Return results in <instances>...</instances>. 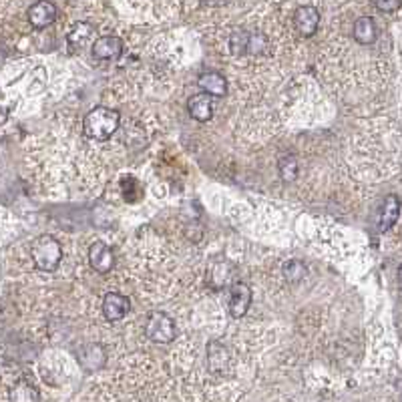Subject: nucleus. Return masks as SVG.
<instances>
[{
	"mask_svg": "<svg viewBox=\"0 0 402 402\" xmlns=\"http://www.w3.org/2000/svg\"><path fill=\"white\" fill-rule=\"evenodd\" d=\"M197 85L203 93L210 95V97H223L227 93V81L223 79L221 73H216V71H208V73L199 75Z\"/></svg>",
	"mask_w": 402,
	"mask_h": 402,
	"instance_id": "nucleus-13",
	"label": "nucleus"
},
{
	"mask_svg": "<svg viewBox=\"0 0 402 402\" xmlns=\"http://www.w3.org/2000/svg\"><path fill=\"white\" fill-rule=\"evenodd\" d=\"M208 358H210V366H212V370L221 372L225 366H227L229 352H227V348H225L223 344H219V342H212V344H210V354H208Z\"/></svg>",
	"mask_w": 402,
	"mask_h": 402,
	"instance_id": "nucleus-18",
	"label": "nucleus"
},
{
	"mask_svg": "<svg viewBox=\"0 0 402 402\" xmlns=\"http://www.w3.org/2000/svg\"><path fill=\"white\" fill-rule=\"evenodd\" d=\"M77 360L87 372L101 370L107 364V352L101 344H85L77 352Z\"/></svg>",
	"mask_w": 402,
	"mask_h": 402,
	"instance_id": "nucleus-8",
	"label": "nucleus"
},
{
	"mask_svg": "<svg viewBox=\"0 0 402 402\" xmlns=\"http://www.w3.org/2000/svg\"><path fill=\"white\" fill-rule=\"evenodd\" d=\"M145 334L149 340L157 342V344H169L175 340L177 328H175L173 318H169L163 312H153L145 324Z\"/></svg>",
	"mask_w": 402,
	"mask_h": 402,
	"instance_id": "nucleus-3",
	"label": "nucleus"
},
{
	"mask_svg": "<svg viewBox=\"0 0 402 402\" xmlns=\"http://www.w3.org/2000/svg\"><path fill=\"white\" fill-rule=\"evenodd\" d=\"M131 310V302L129 298L123 294H117V292H111L103 298V314L109 322H119L123 320L125 316L129 314Z\"/></svg>",
	"mask_w": 402,
	"mask_h": 402,
	"instance_id": "nucleus-11",
	"label": "nucleus"
},
{
	"mask_svg": "<svg viewBox=\"0 0 402 402\" xmlns=\"http://www.w3.org/2000/svg\"><path fill=\"white\" fill-rule=\"evenodd\" d=\"M354 38L360 42V45H372L378 36V29H376V23L370 16H360L356 23H354V29H352Z\"/></svg>",
	"mask_w": 402,
	"mask_h": 402,
	"instance_id": "nucleus-15",
	"label": "nucleus"
},
{
	"mask_svg": "<svg viewBox=\"0 0 402 402\" xmlns=\"http://www.w3.org/2000/svg\"><path fill=\"white\" fill-rule=\"evenodd\" d=\"M119 123H121L119 111L109 109V107H95L93 111L87 113V117L83 121V131L89 139L107 141L115 135V131L119 129Z\"/></svg>",
	"mask_w": 402,
	"mask_h": 402,
	"instance_id": "nucleus-1",
	"label": "nucleus"
},
{
	"mask_svg": "<svg viewBox=\"0 0 402 402\" xmlns=\"http://www.w3.org/2000/svg\"><path fill=\"white\" fill-rule=\"evenodd\" d=\"M91 53L97 61H117L123 55V40L113 34L99 36L93 42Z\"/></svg>",
	"mask_w": 402,
	"mask_h": 402,
	"instance_id": "nucleus-4",
	"label": "nucleus"
},
{
	"mask_svg": "<svg viewBox=\"0 0 402 402\" xmlns=\"http://www.w3.org/2000/svg\"><path fill=\"white\" fill-rule=\"evenodd\" d=\"M29 23L36 31H42L51 27L57 21V6L49 0H38L29 8Z\"/></svg>",
	"mask_w": 402,
	"mask_h": 402,
	"instance_id": "nucleus-7",
	"label": "nucleus"
},
{
	"mask_svg": "<svg viewBox=\"0 0 402 402\" xmlns=\"http://www.w3.org/2000/svg\"><path fill=\"white\" fill-rule=\"evenodd\" d=\"M187 111H189V115H191L195 121L205 123V121H210V119L214 117V101H212V97H210V95H205V93L195 95V97H191V99H189V103H187Z\"/></svg>",
	"mask_w": 402,
	"mask_h": 402,
	"instance_id": "nucleus-12",
	"label": "nucleus"
},
{
	"mask_svg": "<svg viewBox=\"0 0 402 402\" xmlns=\"http://www.w3.org/2000/svg\"><path fill=\"white\" fill-rule=\"evenodd\" d=\"M268 47V40L262 34H251V42H249V55H260L264 53Z\"/></svg>",
	"mask_w": 402,
	"mask_h": 402,
	"instance_id": "nucleus-22",
	"label": "nucleus"
},
{
	"mask_svg": "<svg viewBox=\"0 0 402 402\" xmlns=\"http://www.w3.org/2000/svg\"><path fill=\"white\" fill-rule=\"evenodd\" d=\"M89 264L95 272L99 274H109L115 266V255L113 249L109 248L105 242H95L89 248Z\"/></svg>",
	"mask_w": 402,
	"mask_h": 402,
	"instance_id": "nucleus-9",
	"label": "nucleus"
},
{
	"mask_svg": "<svg viewBox=\"0 0 402 402\" xmlns=\"http://www.w3.org/2000/svg\"><path fill=\"white\" fill-rule=\"evenodd\" d=\"M8 397H10V402H40L38 388L32 384L31 380H27V378L16 380V382L10 386Z\"/></svg>",
	"mask_w": 402,
	"mask_h": 402,
	"instance_id": "nucleus-14",
	"label": "nucleus"
},
{
	"mask_svg": "<svg viewBox=\"0 0 402 402\" xmlns=\"http://www.w3.org/2000/svg\"><path fill=\"white\" fill-rule=\"evenodd\" d=\"M32 262L40 272H55L62 260V246L53 236H40L31 248Z\"/></svg>",
	"mask_w": 402,
	"mask_h": 402,
	"instance_id": "nucleus-2",
	"label": "nucleus"
},
{
	"mask_svg": "<svg viewBox=\"0 0 402 402\" xmlns=\"http://www.w3.org/2000/svg\"><path fill=\"white\" fill-rule=\"evenodd\" d=\"M278 171H279V177L284 179V181H294L296 177H298V161H296V157L294 155H286V157H281L278 161Z\"/></svg>",
	"mask_w": 402,
	"mask_h": 402,
	"instance_id": "nucleus-20",
	"label": "nucleus"
},
{
	"mask_svg": "<svg viewBox=\"0 0 402 402\" xmlns=\"http://www.w3.org/2000/svg\"><path fill=\"white\" fill-rule=\"evenodd\" d=\"M249 42H251V32L244 31V29H238L229 34V51L231 55L236 57H242L249 53Z\"/></svg>",
	"mask_w": 402,
	"mask_h": 402,
	"instance_id": "nucleus-17",
	"label": "nucleus"
},
{
	"mask_svg": "<svg viewBox=\"0 0 402 402\" xmlns=\"http://www.w3.org/2000/svg\"><path fill=\"white\" fill-rule=\"evenodd\" d=\"M91 36H93V27H91L89 23H79V25H75V27L68 31L66 40H68L71 47H79V49H81L85 42L91 40Z\"/></svg>",
	"mask_w": 402,
	"mask_h": 402,
	"instance_id": "nucleus-19",
	"label": "nucleus"
},
{
	"mask_svg": "<svg viewBox=\"0 0 402 402\" xmlns=\"http://www.w3.org/2000/svg\"><path fill=\"white\" fill-rule=\"evenodd\" d=\"M399 281H401V286H402V264H401V268H399Z\"/></svg>",
	"mask_w": 402,
	"mask_h": 402,
	"instance_id": "nucleus-24",
	"label": "nucleus"
},
{
	"mask_svg": "<svg viewBox=\"0 0 402 402\" xmlns=\"http://www.w3.org/2000/svg\"><path fill=\"white\" fill-rule=\"evenodd\" d=\"M294 27L302 36H314L320 27V10L312 4L298 6L294 12Z\"/></svg>",
	"mask_w": 402,
	"mask_h": 402,
	"instance_id": "nucleus-6",
	"label": "nucleus"
},
{
	"mask_svg": "<svg viewBox=\"0 0 402 402\" xmlns=\"http://www.w3.org/2000/svg\"><path fill=\"white\" fill-rule=\"evenodd\" d=\"M401 216V199L397 195H386L378 210V231L384 234L394 227Z\"/></svg>",
	"mask_w": 402,
	"mask_h": 402,
	"instance_id": "nucleus-10",
	"label": "nucleus"
},
{
	"mask_svg": "<svg viewBox=\"0 0 402 402\" xmlns=\"http://www.w3.org/2000/svg\"><path fill=\"white\" fill-rule=\"evenodd\" d=\"M234 279V266L229 262H217L212 266L210 270V284L216 288V290H221L223 286H229Z\"/></svg>",
	"mask_w": 402,
	"mask_h": 402,
	"instance_id": "nucleus-16",
	"label": "nucleus"
},
{
	"mask_svg": "<svg viewBox=\"0 0 402 402\" xmlns=\"http://www.w3.org/2000/svg\"><path fill=\"white\" fill-rule=\"evenodd\" d=\"M229 314L234 318H242L251 306V290L246 281H234L229 288Z\"/></svg>",
	"mask_w": 402,
	"mask_h": 402,
	"instance_id": "nucleus-5",
	"label": "nucleus"
},
{
	"mask_svg": "<svg viewBox=\"0 0 402 402\" xmlns=\"http://www.w3.org/2000/svg\"><path fill=\"white\" fill-rule=\"evenodd\" d=\"M306 276V266L302 264V262H298V260H292V262H288L286 266H284V278L288 279V281H300V279Z\"/></svg>",
	"mask_w": 402,
	"mask_h": 402,
	"instance_id": "nucleus-21",
	"label": "nucleus"
},
{
	"mask_svg": "<svg viewBox=\"0 0 402 402\" xmlns=\"http://www.w3.org/2000/svg\"><path fill=\"white\" fill-rule=\"evenodd\" d=\"M374 6H376L378 10H382V12H394V10L401 8L402 2L401 0H376Z\"/></svg>",
	"mask_w": 402,
	"mask_h": 402,
	"instance_id": "nucleus-23",
	"label": "nucleus"
}]
</instances>
